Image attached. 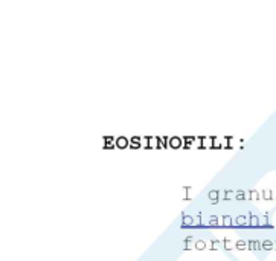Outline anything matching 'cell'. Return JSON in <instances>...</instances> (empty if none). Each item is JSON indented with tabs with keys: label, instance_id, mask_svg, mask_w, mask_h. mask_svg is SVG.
I'll return each instance as SVG.
<instances>
[{
	"label": "cell",
	"instance_id": "obj_10",
	"mask_svg": "<svg viewBox=\"0 0 276 261\" xmlns=\"http://www.w3.org/2000/svg\"><path fill=\"white\" fill-rule=\"evenodd\" d=\"M223 246H224V249L230 250L232 249V241H230L229 238H224V240H223Z\"/></svg>",
	"mask_w": 276,
	"mask_h": 261
},
{
	"label": "cell",
	"instance_id": "obj_8",
	"mask_svg": "<svg viewBox=\"0 0 276 261\" xmlns=\"http://www.w3.org/2000/svg\"><path fill=\"white\" fill-rule=\"evenodd\" d=\"M221 225H223V226H227V227H229V226H233L232 217H230V215H224V217H223V222H221Z\"/></svg>",
	"mask_w": 276,
	"mask_h": 261
},
{
	"label": "cell",
	"instance_id": "obj_17",
	"mask_svg": "<svg viewBox=\"0 0 276 261\" xmlns=\"http://www.w3.org/2000/svg\"><path fill=\"white\" fill-rule=\"evenodd\" d=\"M275 249H276V241H275Z\"/></svg>",
	"mask_w": 276,
	"mask_h": 261
},
{
	"label": "cell",
	"instance_id": "obj_16",
	"mask_svg": "<svg viewBox=\"0 0 276 261\" xmlns=\"http://www.w3.org/2000/svg\"><path fill=\"white\" fill-rule=\"evenodd\" d=\"M220 248V241L218 240H212V246H211V249L214 250V249H218Z\"/></svg>",
	"mask_w": 276,
	"mask_h": 261
},
{
	"label": "cell",
	"instance_id": "obj_11",
	"mask_svg": "<svg viewBox=\"0 0 276 261\" xmlns=\"http://www.w3.org/2000/svg\"><path fill=\"white\" fill-rule=\"evenodd\" d=\"M209 225L211 226H218V217H217V215H212V217L209 218Z\"/></svg>",
	"mask_w": 276,
	"mask_h": 261
},
{
	"label": "cell",
	"instance_id": "obj_4",
	"mask_svg": "<svg viewBox=\"0 0 276 261\" xmlns=\"http://www.w3.org/2000/svg\"><path fill=\"white\" fill-rule=\"evenodd\" d=\"M235 248L238 250H246V249H249V243H246L244 240H238L235 243Z\"/></svg>",
	"mask_w": 276,
	"mask_h": 261
},
{
	"label": "cell",
	"instance_id": "obj_7",
	"mask_svg": "<svg viewBox=\"0 0 276 261\" xmlns=\"http://www.w3.org/2000/svg\"><path fill=\"white\" fill-rule=\"evenodd\" d=\"M194 248L198 250H203V249H206V243L203 240H197V241H194Z\"/></svg>",
	"mask_w": 276,
	"mask_h": 261
},
{
	"label": "cell",
	"instance_id": "obj_12",
	"mask_svg": "<svg viewBox=\"0 0 276 261\" xmlns=\"http://www.w3.org/2000/svg\"><path fill=\"white\" fill-rule=\"evenodd\" d=\"M191 243H192V237H188L185 240V249H191V248H192Z\"/></svg>",
	"mask_w": 276,
	"mask_h": 261
},
{
	"label": "cell",
	"instance_id": "obj_2",
	"mask_svg": "<svg viewBox=\"0 0 276 261\" xmlns=\"http://www.w3.org/2000/svg\"><path fill=\"white\" fill-rule=\"evenodd\" d=\"M249 217H250L249 226H252V227H259V226H261V223H259V217H258V215H253L252 212H249Z\"/></svg>",
	"mask_w": 276,
	"mask_h": 261
},
{
	"label": "cell",
	"instance_id": "obj_1",
	"mask_svg": "<svg viewBox=\"0 0 276 261\" xmlns=\"http://www.w3.org/2000/svg\"><path fill=\"white\" fill-rule=\"evenodd\" d=\"M249 249L258 252V250L263 249V243H259L258 240H250V241H249Z\"/></svg>",
	"mask_w": 276,
	"mask_h": 261
},
{
	"label": "cell",
	"instance_id": "obj_6",
	"mask_svg": "<svg viewBox=\"0 0 276 261\" xmlns=\"http://www.w3.org/2000/svg\"><path fill=\"white\" fill-rule=\"evenodd\" d=\"M209 199H211V202H212V203L218 202V190L209 191Z\"/></svg>",
	"mask_w": 276,
	"mask_h": 261
},
{
	"label": "cell",
	"instance_id": "obj_13",
	"mask_svg": "<svg viewBox=\"0 0 276 261\" xmlns=\"http://www.w3.org/2000/svg\"><path fill=\"white\" fill-rule=\"evenodd\" d=\"M235 199H237V200H244V199H246V192H244V191H238L237 196H235Z\"/></svg>",
	"mask_w": 276,
	"mask_h": 261
},
{
	"label": "cell",
	"instance_id": "obj_9",
	"mask_svg": "<svg viewBox=\"0 0 276 261\" xmlns=\"http://www.w3.org/2000/svg\"><path fill=\"white\" fill-rule=\"evenodd\" d=\"M263 197H264L265 200H272V199H273L272 190H263Z\"/></svg>",
	"mask_w": 276,
	"mask_h": 261
},
{
	"label": "cell",
	"instance_id": "obj_14",
	"mask_svg": "<svg viewBox=\"0 0 276 261\" xmlns=\"http://www.w3.org/2000/svg\"><path fill=\"white\" fill-rule=\"evenodd\" d=\"M183 225H194V222H192V217H189V215L183 217Z\"/></svg>",
	"mask_w": 276,
	"mask_h": 261
},
{
	"label": "cell",
	"instance_id": "obj_5",
	"mask_svg": "<svg viewBox=\"0 0 276 261\" xmlns=\"http://www.w3.org/2000/svg\"><path fill=\"white\" fill-rule=\"evenodd\" d=\"M235 225L237 226H249V222H246V215H238Z\"/></svg>",
	"mask_w": 276,
	"mask_h": 261
},
{
	"label": "cell",
	"instance_id": "obj_15",
	"mask_svg": "<svg viewBox=\"0 0 276 261\" xmlns=\"http://www.w3.org/2000/svg\"><path fill=\"white\" fill-rule=\"evenodd\" d=\"M249 194H250V199H255V200H258V199H259V194H258V191L252 190L250 192H249Z\"/></svg>",
	"mask_w": 276,
	"mask_h": 261
},
{
	"label": "cell",
	"instance_id": "obj_3",
	"mask_svg": "<svg viewBox=\"0 0 276 261\" xmlns=\"http://www.w3.org/2000/svg\"><path fill=\"white\" fill-rule=\"evenodd\" d=\"M275 249V241H272V240H264L263 241V250H267V252H270V250Z\"/></svg>",
	"mask_w": 276,
	"mask_h": 261
}]
</instances>
